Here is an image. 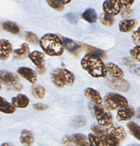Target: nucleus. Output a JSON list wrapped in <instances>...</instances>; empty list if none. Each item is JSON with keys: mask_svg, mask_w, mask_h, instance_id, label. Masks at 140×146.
I'll return each instance as SVG.
<instances>
[{"mask_svg": "<svg viewBox=\"0 0 140 146\" xmlns=\"http://www.w3.org/2000/svg\"><path fill=\"white\" fill-rule=\"evenodd\" d=\"M81 65L91 76L94 78H105L108 75L105 63L100 57L87 54L81 61Z\"/></svg>", "mask_w": 140, "mask_h": 146, "instance_id": "f257e3e1", "label": "nucleus"}, {"mask_svg": "<svg viewBox=\"0 0 140 146\" xmlns=\"http://www.w3.org/2000/svg\"><path fill=\"white\" fill-rule=\"evenodd\" d=\"M38 44L44 52L49 56H60L65 51L62 40L58 35L52 33L42 36Z\"/></svg>", "mask_w": 140, "mask_h": 146, "instance_id": "f03ea898", "label": "nucleus"}, {"mask_svg": "<svg viewBox=\"0 0 140 146\" xmlns=\"http://www.w3.org/2000/svg\"><path fill=\"white\" fill-rule=\"evenodd\" d=\"M51 80L55 87L62 88L66 86H72L75 77L69 70L65 68H55L51 73Z\"/></svg>", "mask_w": 140, "mask_h": 146, "instance_id": "7ed1b4c3", "label": "nucleus"}, {"mask_svg": "<svg viewBox=\"0 0 140 146\" xmlns=\"http://www.w3.org/2000/svg\"><path fill=\"white\" fill-rule=\"evenodd\" d=\"M102 102L109 111H115L129 105L127 99L125 96L116 93H109L106 94Z\"/></svg>", "mask_w": 140, "mask_h": 146, "instance_id": "20e7f679", "label": "nucleus"}, {"mask_svg": "<svg viewBox=\"0 0 140 146\" xmlns=\"http://www.w3.org/2000/svg\"><path fill=\"white\" fill-rule=\"evenodd\" d=\"M94 114L98 123L103 127H108L112 123L113 118L110 111L105 106L95 104L93 108Z\"/></svg>", "mask_w": 140, "mask_h": 146, "instance_id": "39448f33", "label": "nucleus"}, {"mask_svg": "<svg viewBox=\"0 0 140 146\" xmlns=\"http://www.w3.org/2000/svg\"><path fill=\"white\" fill-rule=\"evenodd\" d=\"M106 83L110 88L120 92H127L130 88L129 83L122 78L112 77V78H107Z\"/></svg>", "mask_w": 140, "mask_h": 146, "instance_id": "423d86ee", "label": "nucleus"}, {"mask_svg": "<svg viewBox=\"0 0 140 146\" xmlns=\"http://www.w3.org/2000/svg\"><path fill=\"white\" fill-rule=\"evenodd\" d=\"M28 57L36 66L38 73L40 74H44L46 71V60L44 53L38 51H34L30 53Z\"/></svg>", "mask_w": 140, "mask_h": 146, "instance_id": "0eeeda50", "label": "nucleus"}, {"mask_svg": "<svg viewBox=\"0 0 140 146\" xmlns=\"http://www.w3.org/2000/svg\"><path fill=\"white\" fill-rule=\"evenodd\" d=\"M19 81V77L15 73L8 70H0V84L11 86L17 84Z\"/></svg>", "mask_w": 140, "mask_h": 146, "instance_id": "6e6552de", "label": "nucleus"}, {"mask_svg": "<svg viewBox=\"0 0 140 146\" xmlns=\"http://www.w3.org/2000/svg\"><path fill=\"white\" fill-rule=\"evenodd\" d=\"M104 12L111 16H116L122 11V7L116 0H105L102 4Z\"/></svg>", "mask_w": 140, "mask_h": 146, "instance_id": "1a4fd4ad", "label": "nucleus"}, {"mask_svg": "<svg viewBox=\"0 0 140 146\" xmlns=\"http://www.w3.org/2000/svg\"><path fill=\"white\" fill-rule=\"evenodd\" d=\"M135 108L132 106L127 105L125 107H122L118 109L117 113V120L120 122L130 121L135 116Z\"/></svg>", "mask_w": 140, "mask_h": 146, "instance_id": "9d476101", "label": "nucleus"}, {"mask_svg": "<svg viewBox=\"0 0 140 146\" xmlns=\"http://www.w3.org/2000/svg\"><path fill=\"white\" fill-rule=\"evenodd\" d=\"M17 72L20 76L24 78L31 84H34L36 83L38 76L36 72L32 68L26 66H21L17 68Z\"/></svg>", "mask_w": 140, "mask_h": 146, "instance_id": "9b49d317", "label": "nucleus"}, {"mask_svg": "<svg viewBox=\"0 0 140 146\" xmlns=\"http://www.w3.org/2000/svg\"><path fill=\"white\" fill-rule=\"evenodd\" d=\"M107 132L112 136L115 137L120 143L125 141L127 138V133L125 128L120 125H115V124L112 123L110 126L108 127Z\"/></svg>", "mask_w": 140, "mask_h": 146, "instance_id": "f8f14e48", "label": "nucleus"}, {"mask_svg": "<svg viewBox=\"0 0 140 146\" xmlns=\"http://www.w3.org/2000/svg\"><path fill=\"white\" fill-rule=\"evenodd\" d=\"M13 51L11 42L7 39H0V60L6 61L9 58Z\"/></svg>", "mask_w": 140, "mask_h": 146, "instance_id": "ddd939ff", "label": "nucleus"}, {"mask_svg": "<svg viewBox=\"0 0 140 146\" xmlns=\"http://www.w3.org/2000/svg\"><path fill=\"white\" fill-rule=\"evenodd\" d=\"M30 103V99L26 95L19 94L11 98V104L16 108H26Z\"/></svg>", "mask_w": 140, "mask_h": 146, "instance_id": "4468645a", "label": "nucleus"}, {"mask_svg": "<svg viewBox=\"0 0 140 146\" xmlns=\"http://www.w3.org/2000/svg\"><path fill=\"white\" fill-rule=\"evenodd\" d=\"M84 95L86 98L90 100L97 105H101L102 103V98L98 91L92 88H86L84 90Z\"/></svg>", "mask_w": 140, "mask_h": 146, "instance_id": "2eb2a0df", "label": "nucleus"}, {"mask_svg": "<svg viewBox=\"0 0 140 146\" xmlns=\"http://www.w3.org/2000/svg\"><path fill=\"white\" fill-rule=\"evenodd\" d=\"M105 64L107 72L111 76L114 77V78H123L125 74L119 66L112 62H108Z\"/></svg>", "mask_w": 140, "mask_h": 146, "instance_id": "dca6fc26", "label": "nucleus"}, {"mask_svg": "<svg viewBox=\"0 0 140 146\" xmlns=\"http://www.w3.org/2000/svg\"><path fill=\"white\" fill-rule=\"evenodd\" d=\"M137 25L136 19H125L119 23V29L121 32L128 33L132 31Z\"/></svg>", "mask_w": 140, "mask_h": 146, "instance_id": "f3484780", "label": "nucleus"}, {"mask_svg": "<svg viewBox=\"0 0 140 146\" xmlns=\"http://www.w3.org/2000/svg\"><path fill=\"white\" fill-rule=\"evenodd\" d=\"M20 142L24 146H31L34 143V136L32 132L28 130L24 129L20 135Z\"/></svg>", "mask_w": 140, "mask_h": 146, "instance_id": "a211bd4d", "label": "nucleus"}, {"mask_svg": "<svg viewBox=\"0 0 140 146\" xmlns=\"http://www.w3.org/2000/svg\"><path fill=\"white\" fill-rule=\"evenodd\" d=\"M16 108L3 97L0 96V112L5 114H13L15 113Z\"/></svg>", "mask_w": 140, "mask_h": 146, "instance_id": "6ab92c4d", "label": "nucleus"}, {"mask_svg": "<svg viewBox=\"0 0 140 146\" xmlns=\"http://www.w3.org/2000/svg\"><path fill=\"white\" fill-rule=\"evenodd\" d=\"M72 139L76 146H91L88 137L83 133H75L72 135Z\"/></svg>", "mask_w": 140, "mask_h": 146, "instance_id": "aec40b11", "label": "nucleus"}, {"mask_svg": "<svg viewBox=\"0 0 140 146\" xmlns=\"http://www.w3.org/2000/svg\"><path fill=\"white\" fill-rule=\"evenodd\" d=\"M82 17L85 21L90 24L95 23L98 20V15H97L96 11L92 8L87 9L82 14Z\"/></svg>", "mask_w": 140, "mask_h": 146, "instance_id": "412c9836", "label": "nucleus"}, {"mask_svg": "<svg viewBox=\"0 0 140 146\" xmlns=\"http://www.w3.org/2000/svg\"><path fill=\"white\" fill-rule=\"evenodd\" d=\"M31 94L34 98L41 100L45 97L46 89L43 86L34 84L31 88Z\"/></svg>", "mask_w": 140, "mask_h": 146, "instance_id": "4be33fe9", "label": "nucleus"}, {"mask_svg": "<svg viewBox=\"0 0 140 146\" xmlns=\"http://www.w3.org/2000/svg\"><path fill=\"white\" fill-rule=\"evenodd\" d=\"M30 54V48L29 46L26 43H24L21 44V48L18 49H16L14 51V54L15 56H17L18 58H26L28 57V54Z\"/></svg>", "mask_w": 140, "mask_h": 146, "instance_id": "5701e85b", "label": "nucleus"}, {"mask_svg": "<svg viewBox=\"0 0 140 146\" xmlns=\"http://www.w3.org/2000/svg\"><path fill=\"white\" fill-rule=\"evenodd\" d=\"M91 130L93 132L94 135H95L96 136L99 137L101 139L104 140L105 138L106 137L108 132H107V128L106 127H103L102 125H100L99 124H92L91 125Z\"/></svg>", "mask_w": 140, "mask_h": 146, "instance_id": "b1692460", "label": "nucleus"}, {"mask_svg": "<svg viewBox=\"0 0 140 146\" xmlns=\"http://www.w3.org/2000/svg\"><path fill=\"white\" fill-rule=\"evenodd\" d=\"M127 128L128 131L130 133L131 135L136 138L137 140L139 141L140 139V126L139 124L136 123L133 121H130L127 124Z\"/></svg>", "mask_w": 140, "mask_h": 146, "instance_id": "393cba45", "label": "nucleus"}, {"mask_svg": "<svg viewBox=\"0 0 140 146\" xmlns=\"http://www.w3.org/2000/svg\"><path fill=\"white\" fill-rule=\"evenodd\" d=\"M2 28L4 31H8L13 34H17L19 33L20 29L16 23L11 21H4L2 24Z\"/></svg>", "mask_w": 140, "mask_h": 146, "instance_id": "a878e982", "label": "nucleus"}, {"mask_svg": "<svg viewBox=\"0 0 140 146\" xmlns=\"http://www.w3.org/2000/svg\"><path fill=\"white\" fill-rule=\"evenodd\" d=\"M63 44L64 47L66 48L67 50L70 51H75L81 48V45L77 44L76 42L73 41V40L71 39V38H63Z\"/></svg>", "mask_w": 140, "mask_h": 146, "instance_id": "bb28decb", "label": "nucleus"}, {"mask_svg": "<svg viewBox=\"0 0 140 146\" xmlns=\"http://www.w3.org/2000/svg\"><path fill=\"white\" fill-rule=\"evenodd\" d=\"M99 19L101 24L108 27H112L114 24V23H115V19H114L113 16L110 15V14H107L105 12L102 13L100 15Z\"/></svg>", "mask_w": 140, "mask_h": 146, "instance_id": "cd10ccee", "label": "nucleus"}, {"mask_svg": "<svg viewBox=\"0 0 140 146\" xmlns=\"http://www.w3.org/2000/svg\"><path fill=\"white\" fill-rule=\"evenodd\" d=\"M87 120L83 115H76V116L73 117L71 120V124L73 127L76 128H81L86 125Z\"/></svg>", "mask_w": 140, "mask_h": 146, "instance_id": "c85d7f7f", "label": "nucleus"}, {"mask_svg": "<svg viewBox=\"0 0 140 146\" xmlns=\"http://www.w3.org/2000/svg\"><path fill=\"white\" fill-rule=\"evenodd\" d=\"M88 138L91 146H108L103 140L94 135L93 133L88 134Z\"/></svg>", "mask_w": 140, "mask_h": 146, "instance_id": "c756f323", "label": "nucleus"}, {"mask_svg": "<svg viewBox=\"0 0 140 146\" xmlns=\"http://www.w3.org/2000/svg\"><path fill=\"white\" fill-rule=\"evenodd\" d=\"M46 2L52 9L55 11H62L64 9L65 6L61 4L58 0H46Z\"/></svg>", "mask_w": 140, "mask_h": 146, "instance_id": "7c9ffc66", "label": "nucleus"}, {"mask_svg": "<svg viewBox=\"0 0 140 146\" xmlns=\"http://www.w3.org/2000/svg\"><path fill=\"white\" fill-rule=\"evenodd\" d=\"M25 38L26 40L31 44H35L36 45L39 42V38L34 33L31 32V31H26Z\"/></svg>", "mask_w": 140, "mask_h": 146, "instance_id": "2f4dec72", "label": "nucleus"}, {"mask_svg": "<svg viewBox=\"0 0 140 146\" xmlns=\"http://www.w3.org/2000/svg\"><path fill=\"white\" fill-rule=\"evenodd\" d=\"M65 19L72 24H77L79 21V17H78V14H75V13L70 12L67 13L65 14Z\"/></svg>", "mask_w": 140, "mask_h": 146, "instance_id": "473e14b6", "label": "nucleus"}, {"mask_svg": "<svg viewBox=\"0 0 140 146\" xmlns=\"http://www.w3.org/2000/svg\"><path fill=\"white\" fill-rule=\"evenodd\" d=\"M86 49L88 51V54H93V55L97 56L98 57H103L105 56V53L102 51V50L99 49V48H95V47H92L90 46L86 45Z\"/></svg>", "mask_w": 140, "mask_h": 146, "instance_id": "72a5a7b5", "label": "nucleus"}, {"mask_svg": "<svg viewBox=\"0 0 140 146\" xmlns=\"http://www.w3.org/2000/svg\"><path fill=\"white\" fill-rule=\"evenodd\" d=\"M129 54L132 56V58L137 61V62L140 61V46H136L135 47L132 48L129 51Z\"/></svg>", "mask_w": 140, "mask_h": 146, "instance_id": "f704fd0d", "label": "nucleus"}, {"mask_svg": "<svg viewBox=\"0 0 140 146\" xmlns=\"http://www.w3.org/2000/svg\"><path fill=\"white\" fill-rule=\"evenodd\" d=\"M122 9H130L133 5L135 0H116Z\"/></svg>", "mask_w": 140, "mask_h": 146, "instance_id": "c9c22d12", "label": "nucleus"}, {"mask_svg": "<svg viewBox=\"0 0 140 146\" xmlns=\"http://www.w3.org/2000/svg\"><path fill=\"white\" fill-rule=\"evenodd\" d=\"M140 28L139 27L137 31H134L132 34V41L133 44L136 46H139L140 44Z\"/></svg>", "mask_w": 140, "mask_h": 146, "instance_id": "e433bc0d", "label": "nucleus"}, {"mask_svg": "<svg viewBox=\"0 0 140 146\" xmlns=\"http://www.w3.org/2000/svg\"><path fill=\"white\" fill-rule=\"evenodd\" d=\"M63 145L64 146H76L74 143L72 138L69 135H65L63 138Z\"/></svg>", "mask_w": 140, "mask_h": 146, "instance_id": "4c0bfd02", "label": "nucleus"}, {"mask_svg": "<svg viewBox=\"0 0 140 146\" xmlns=\"http://www.w3.org/2000/svg\"><path fill=\"white\" fill-rule=\"evenodd\" d=\"M33 108L36 111H46V110L48 109V106L46 105V104H41V103H38V104H34L32 106Z\"/></svg>", "mask_w": 140, "mask_h": 146, "instance_id": "58836bf2", "label": "nucleus"}, {"mask_svg": "<svg viewBox=\"0 0 140 146\" xmlns=\"http://www.w3.org/2000/svg\"><path fill=\"white\" fill-rule=\"evenodd\" d=\"M120 12L121 17L123 19H125L129 18L132 15V14H133V11L131 9H122Z\"/></svg>", "mask_w": 140, "mask_h": 146, "instance_id": "ea45409f", "label": "nucleus"}, {"mask_svg": "<svg viewBox=\"0 0 140 146\" xmlns=\"http://www.w3.org/2000/svg\"><path fill=\"white\" fill-rule=\"evenodd\" d=\"M129 71L132 73V74H139V66H137L135 65V64H132V65L130 66L129 67Z\"/></svg>", "mask_w": 140, "mask_h": 146, "instance_id": "a19ab883", "label": "nucleus"}, {"mask_svg": "<svg viewBox=\"0 0 140 146\" xmlns=\"http://www.w3.org/2000/svg\"><path fill=\"white\" fill-rule=\"evenodd\" d=\"M10 87H11L12 89H14V91H21V90L23 89V86L21 85V84H18V83H17V84H14V86H10Z\"/></svg>", "mask_w": 140, "mask_h": 146, "instance_id": "79ce46f5", "label": "nucleus"}, {"mask_svg": "<svg viewBox=\"0 0 140 146\" xmlns=\"http://www.w3.org/2000/svg\"><path fill=\"white\" fill-rule=\"evenodd\" d=\"M123 64L124 65L128 66V65H132V64H134V63H133V61L131 60L130 58H123Z\"/></svg>", "mask_w": 140, "mask_h": 146, "instance_id": "37998d69", "label": "nucleus"}, {"mask_svg": "<svg viewBox=\"0 0 140 146\" xmlns=\"http://www.w3.org/2000/svg\"><path fill=\"white\" fill-rule=\"evenodd\" d=\"M58 1H59L61 4H63L64 6H65L66 5V4H69V3L71 1V0H58Z\"/></svg>", "mask_w": 140, "mask_h": 146, "instance_id": "c03bdc74", "label": "nucleus"}, {"mask_svg": "<svg viewBox=\"0 0 140 146\" xmlns=\"http://www.w3.org/2000/svg\"><path fill=\"white\" fill-rule=\"evenodd\" d=\"M0 146H16V145H14L13 143H4L1 144Z\"/></svg>", "mask_w": 140, "mask_h": 146, "instance_id": "a18cd8bd", "label": "nucleus"}, {"mask_svg": "<svg viewBox=\"0 0 140 146\" xmlns=\"http://www.w3.org/2000/svg\"><path fill=\"white\" fill-rule=\"evenodd\" d=\"M126 146H139V144L133 143V144H129V145H126Z\"/></svg>", "mask_w": 140, "mask_h": 146, "instance_id": "49530a36", "label": "nucleus"}, {"mask_svg": "<svg viewBox=\"0 0 140 146\" xmlns=\"http://www.w3.org/2000/svg\"><path fill=\"white\" fill-rule=\"evenodd\" d=\"M1 84H0V91H1Z\"/></svg>", "mask_w": 140, "mask_h": 146, "instance_id": "de8ad7c7", "label": "nucleus"}]
</instances>
